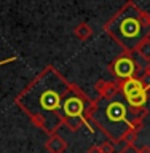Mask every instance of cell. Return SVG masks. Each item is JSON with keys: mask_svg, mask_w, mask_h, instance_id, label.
I'll return each mask as SVG.
<instances>
[{"mask_svg": "<svg viewBox=\"0 0 150 153\" xmlns=\"http://www.w3.org/2000/svg\"><path fill=\"white\" fill-rule=\"evenodd\" d=\"M75 35L80 38V40H86L91 35V29L86 26V24H80L78 27L75 29Z\"/></svg>", "mask_w": 150, "mask_h": 153, "instance_id": "30bf717a", "label": "cell"}, {"mask_svg": "<svg viewBox=\"0 0 150 153\" xmlns=\"http://www.w3.org/2000/svg\"><path fill=\"white\" fill-rule=\"evenodd\" d=\"M59 97H61V91H56V89L43 91V93H40V96H38V105H40V108H43L45 112L53 113L61 105Z\"/></svg>", "mask_w": 150, "mask_h": 153, "instance_id": "277c9868", "label": "cell"}, {"mask_svg": "<svg viewBox=\"0 0 150 153\" xmlns=\"http://www.w3.org/2000/svg\"><path fill=\"white\" fill-rule=\"evenodd\" d=\"M66 142H64V139H61V137H57V136H53L50 140L46 142V150L50 152V153H62L66 150Z\"/></svg>", "mask_w": 150, "mask_h": 153, "instance_id": "52a82bcc", "label": "cell"}, {"mask_svg": "<svg viewBox=\"0 0 150 153\" xmlns=\"http://www.w3.org/2000/svg\"><path fill=\"white\" fill-rule=\"evenodd\" d=\"M113 72L118 78H123V80H131V76L134 75L136 72V64L131 57H118L113 64Z\"/></svg>", "mask_w": 150, "mask_h": 153, "instance_id": "3957f363", "label": "cell"}, {"mask_svg": "<svg viewBox=\"0 0 150 153\" xmlns=\"http://www.w3.org/2000/svg\"><path fill=\"white\" fill-rule=\"evenodd\" d=\"M147 89L146 86L142 85L141 80H136V78H131V80H126V83L123 85V93L125 96H131V94H136V93H141V91Z\"/></svg>", "mask_w": 150, "mask_h": 153, "instance_id": "8992f818", "label": "cell"}, {"mask_svg": "<svg viewBox=\"0 0 150 153\" xmlns=\"http://www.w3.org/2000/svg\"><path fill=\"white\" fill-rule=\"evenodd\" d=\"M129 153H131V152H129Z\"/></svg>", "mask_w": 150, "mask_h": 153, "instance_id": "9a60e30c", "label": "cell"}, {"mask_svg": "<svg viewBox=\"0 0 150 153\" xmlns=\"http://www.w3.org/2000/svg\"><path fill=\"white\" fill-rule=\"evenodd\" d=\"M126 107L122 102H110L104 110V118L110 126H123L126 123Z\"/></svg>", "mask_w": 150, "mask_h": 153, "instance_id": "7a4b0ae2", "label": "cell"}, {"mask_svg": "<svg viewBox=\"0 0 150 153\" xmlns=\"http://www.w3.org/2000/svg\"><path fill=\"white\" fill-rule=\"evenodd\" d=\"M101 153H115V147L112 142H105L101 145Z\"/></svg>", "mask_w": 150, "mask_h": 153, "instance_id": "8fae6325", "label": "cell"}, {"mask_svg": "<svg viewBox=\"0 0 150 153\" xmlns=\"http://www.w3.org/2000/svg\"><path fill=\"white\" fill-rule=\"evenodd\" d=\"M109 32L125 48L131 50L146 40V35L150 32V16L129 5L128 10L122 11L110 22Z\"/></svg>", "mask_w": 150, "mask_h": 153, "instance_id": "6da1fadb", "label": "cell"}, {"mask_svg": "<svg viewBox=\"0 0 150 153\" xmlns=\"http://www.w3.org/2000/svg\"><path fill=\"white\" fill-rule=\"evenodd\" d=\"M137 50H139V54H141L144 59L150 61V40L149 38H146V40L137 46Z\"/></svg>", "mask_w": 150, "mask_h": 153, "instance_id": "9c48e42d", "label": "cell"}, {"mask_svg": "<svg viewBox=\"0 0 150 153\" xmlns=\"http://www.w3.org/2000/svg\"><path fill=\"white\" fill-rule=\"evenodd\" d=\"M62 110H64V115L67 118H80V115L83 113V110H85V104H83V100H81V97L72 94L64 100Z\"/></svg>", "mask_w": 150, "mask_h": 153, "instance_id": "5b68a950", "label": "cell"}, {"mask_svg": "<svg viewBox=\"0 0 150 153\" xmlns=\"http://www.w3.org/2000/svg\"><path fill=\"white\" fill-rule=\"evenodd\" d=\"M146 75H147V76H150V64L147 65V69H146Z\"/></svg>", "mask_w": 150, "mask_h": 153, "instance_id": "5bb4252c", "label": "cell"}, {"mask_svg": "<svg viewBox=\"0 0 150 153\" xmlns=\"http://www.w3.org/2000/svg\"><path fill=\"white\" fill-rule=\"evenodd\" d=\"M88 153H101V147H98V145L91 147L90 150H88Z\"/></svg>", "mask_w": 150, "mask_h": 153, "instance_id": "4fadbf2b", "label": "cell"}, {"mask_svg": "<svg viewBox=\"0 0 150 153\" xmlns=\"http://www.w3.org/2000/svg\"><path fill=\"white\" fill-rule=\"evenodd\" d=\"M128 102L133 105V107H141V105H144L147 102V89L141 91V93H136V94H131L128 96Z\"/></svg>", "mask_w": 150, "mask_h": 153, "instance_id": "ba28073f", "label": "cell"}, {"mask_svg": "<svg viewBox=\"0 0 150 153\" xmlns=\"http://www.w3.org/2000/svg\"><path fill=\"white\" fill-rule=\"evenodd\" d=\"M67 124L70 126V129H78L81 121H80L78 118H67Z\"/></svg>", "mask_w": 150, "mask_h": 153, "instance_id": "7c38bea8", "label": "cell"}]
</instances>
